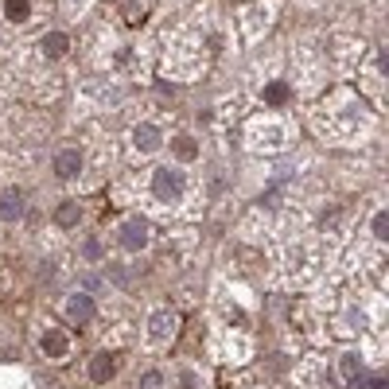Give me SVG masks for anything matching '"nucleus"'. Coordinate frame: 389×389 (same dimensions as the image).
Returning a JSON list of instances; mask_svg holds the SVG:
<instances>
[{"mask_svg":"<svg viewBox=\"0 0 389 389\" xmlns=\"http://www.w3.org/2000/svg\"><path fill=\"white\" fill-rule=\"evenodd\" d=\"M183 191H187V175L179 168H156L152 171V199L171 207V203H179Z\"/></svg>","mask_w":389,"mask_h":389,"instance_id":"f257e3e1","label":"nucleus"},{"mask_svg":"<svg viewBox=\"0 0 389 389\" xmlns=\"http://www.w3.org/2000/svg\"><path fill=\"white\" fill-rule=\"evenodd\" d=\"M284 125H277V121H257L253 129H249V145L253 148H280L284 145Z\"/></svg>","mask_w":389,"mask_h":389,"instance_id":"f03ea898","label":"nucleus"},{"mask_svg":"<svg viewBox=\"0 0 389 389\" xmlns=\"http://www.w3.org/2000/svg\"><path fill=\"white\" fill-rule=\"evenodd\" d=\"M39 347H43V354H47L51 362H62V358L71 354V339H66V335H62L59 327H47V331H43Z\"/></svg>","mask_w":389,"mask_h":389,"instance_id":"7ed1b4c3","label":"nucleus"},{"mask_svg":"<svg viewBox=\"0 0 389 389\" xmlns=\"http://www.w3.org/2000/svg\"><path fill=\"white\" fill-rule=\"evenodd\" d=\"M121 245L129 249V253H136V249H145L148 245V222L145 218H129L121 226Z\"/></svg>","mask_w":389,"mask_h":389,"instance_id":"20e7f679","label":"nucleus"},{"mask_svg":"<svg viewBox=\"0 0 389 389\" xmlns=\"http://www.w3.org/2000/svg\"><path fill=\"white\" fill-rule=\"evenodd\" d=\"M113 374H117V354L101 351V354H94V358H90V381H94V386H105Z\"/></svg>","mask_w":389,"mask_h":389,"instance_id":"39448f33","label":"nucleus"},{"mask_svg":"<svg viewBox=\"0 0 389 389\" xmlns=\"http://www.w3.org/2000/svg\"><path fill=\"white\" fill-rule=\"evenodd\" d=\"M82 171V152L78 148H62L59 156H55V175L59 179H74Z\"/></svg>","mask_w":389,"mask_h":389,"instance_id":"423d86ee","label":"nucleus"},{"mask_svg":"<svg viewBox=\"0 0 389 389\" xmlns=\"http://www.w3.org/2000/svg\"><path fill=\"white\" fill-rule=\"evenodd\" d=\"M160 145H164V136H160V129H156V125H136V129H133V148H136V152H156V148Z\"/></svg>","mask_w":389,"mask_h":389,"instance_id":"0eeeda50","label":"nucleus"},{"mask_svg":"<svg viewBox=\"0 0 389 389\" xmlns=\"http://www.w3.org/2000/svg\"><path fill=\"white\" fill-rule=\"evenodd\" d=\"M66 316H71L74 323H90V319H94V300H90L86 292L71 296V300H66Z\"/></svg>","mask_w":389,"mask_h":389,"instance_id":"6e6552de","label":"nucleus"},{"mask_svg":"<svg viewBox=\"0 0 389 389\" xmlns=\"http://www.w3.org/2000/svg\"><path fill=\"white\" fill-rule=\"evenodd\" d=\"M39 51H43V59H62L71 51V39L62 36V32H51V36L39 39Z\"/></svg>","mask_w":389,"mask_h":389,"instance_id":"1a4fd4ad","label":"nucleus"},{"mask_svg":"<svg viewBox=\"0 0 389 389\" xmlns=\"http://www.w3.org/2000/svg\"><path fill=\"white\" fill-rule=\"evenodd\" d=\"M175 331V316L171 312H152L148 316V339H168Z\"/></svg>","mask_w":389,"mask_h":389,"instance_id":"9d476101","label":"nucleus"},{"mask_svg":"<svg viewBox=\"0 0 389 389\" xmlns=\"http://www.w3.org/2000/svg\"><path fill=\"white\" fill-rule=\"evenodd\" d=\"M20 214H24V194H20V191H4V194H0V218L16 222Z\"/></svg>","mask_w":389,"mask_h":389,"instance_id":"9b49d317","label":"nucleus"},{"mask_svg":"<svg viewBox=\"0 0 389 389\" xmlns=\"http://www.w3.org/2000/svg\"><path fill=\"white\" fill-rule=\"evenodd\" d=\"M4 16L12 24H27L32 20V0H4Z\"/></svg>","mask_w":389,"mask_h":389,"instance_id":"f8f14e48","label":"nucleus"},{"mask_svg":"<svg viewBox=\"0 0 389 389\" xmlns=\"http://www.w3.org/2000/svg\"><path fill=\"white\" fill-rule=\"evenodd\" d=\"M78 218H82V207H78V203H62V207L55 210V222H59L62 230H71V226H78Z\"/></svg>","mask_w":389,"mask_h":389,"instance_id":"ddd939ff","label":"nucleus"},{"mask_svg":"<svg viewBox=\"0 0 389 389\" xmlns=\"http://www.w3.org/2000/svg\"><path fill=\"white\" fill-rule=\"evenodd\" d=\"M288 94H292V90H288V82H268V86H265V94H261V97H265L268 105H284V101H288Z\"/></svg>","mask_w":389,"mask_h":389,"instance_id":"4468645a","label":"nucleus"},{"mask_svg":"<svg viewBox=\"0 0 389 389\" xmlns=\"http://www.w3.org/2000/svg\"><path fill=\"white\" fill-rule=\"evenodd\" d=\"M171 152H175L179 160H194L199 156V145H194L191 136H175V140H171Z\"/></svg>","mask_w":389,"mask_h":389,"instance_id":"2eb2a0df","label":"nucleus"},{"mask_svg":"<svg viewBox=\"0 0 389 389\" xmlns=\"http://www.w3.org/2000/svg\"><path fill=\"white\" fill-rule=\"evenodd\" d=\"M121 12H125V24H140L145 20V0H121Z\"/></svg>","mask_w":389,"mask_h":389,"instance_id":"dca6fc26","label":"nucleus"},{"mask_svg":"<svg viewBox=\"0 0 389 389\" xmlns=\"http://www.w3.org/2000/svg\"><path fill=\"white\" fill-rule=\"evenodd\" d=\"M370 230H374V238H377V242H386V238H389V214H386V210H377V214H374Z\"/></svg>","mask_w":389,"mask_h":389,"instance_id":"f3484780","label":"nucleus"},{"mask_svg":"<svg viewBox=\"0 0 389 389\" xmlns=\"http://www.w3.org/2000/svg\"><path fill=\"white\" fill-rule=\"evenodd\" d=\"M339 370H342V377H347V381H354V377H358V354H342Z\"/></svg>","mask_w":389,"mask_h":389,"instance_id":"a211bd4d","label":"nucleus"},{"mask_svg":"<svg viewBox=\"0 0 389 389\" xmlns=\"http://www.w3.org/2000/svg\"><path fill=\"white\" fill-rule=\"evenodd\" d=\"M140 389H164V374H160V370H148V374L140 377Z\"/></svg>","mask_w":389,"mask_h":389,"instance_id":"6ab92c4d","label":"nucleus"},{"mask_svg":"<svg viewBox=\"0 0 389 389\" xmlns=\"http://www.w3.org/2000/svg\"><path fill=\"white\" fill-rule=\"evenodd\" d=\"M82 253H86V257H90V261H97V257H101V245H97V242H94V238H90V242H86V245H82Z\"/></svg>","mask_w":389,"mask_h":389,"instance_id":"aec40b11","label":"nucleus"}]
</instances>
